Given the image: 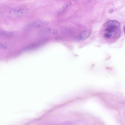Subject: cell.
Masks as SVG:
<instances>
[{
  "mask_svg": "<svg viewBox=\"0 0 125 125\" xmlns=\"http://www.w3.org/2000/svg\"><path fill=\"white\" fill-rule=\"evenodd\" d=\"M90 0H87V1L88 2H89L90 1Z\"/></svg>",
  "mask_w": 125,
  "mask_h": 125,
  "instance_id": "7c38bea8",
  "label": "cell"
},
{
  "mask_svg": "<svg viewBox=\"0 0 125 125\" xmlns=\"http://www.w3.org/2000/svg\"><path fill=\"white\" fill-rule=\"evenodd\" d=\"M28 10L25 9H21L18 10L12 9L10 11V13L11 15L19 17H24L27 14Z\"/></svg>",
  "mask_w": 125,
  "mask_h": 125,
  "instance_id": "6da1fadb",
  "label": "cell"
},
{
  "mask_svg": "<svg viewBox=\"0 0 125 125\" xmlns=\"http://www.w3.org/2000/svg\"><path fill=\"white\" fill-rule=\"evenodd\" d=\"M48 41V39H45L42 40L38 42L32 43L24 48L23 50L26 51L35 49L43 44Z\"/></svg>",
  "mask_w": 125,
  "mask_h": 125,
  "instance_id": "7a4b0ae2",
  "label": "cell"
},
{
  "mask_svg": "<svg viewBox=\"0 0 125 125\" xmlns=\"http://www.w3.org/2000/svg\"><path fill=\"white\" fill-rule=\"evenodd\" d=\"M49 22L46 21H39L31 22L27 24L26 27H41L48 25Z\"/></svg>",
  "mask_w": 125,
  "mask_h": 125,
  "instance_id": "3957f363",
  "label": "cell"
},
{
  "mask_svg": "<svg viewBox=\"0 0 125 125\" xmlns=\"http://www.w3.org/2000/svg\"><path fill=\"white\" fill-rule=\"evenodd\" d=\"M90 32L86 31H82L78 36L77 38L80 40H83L88 37L90 35Z\"/></svg>",
  "mask_w": 125,
  "mask_h": 125,
  "instance_id": "8992f818",
  "label": "cell"
},
{
  "mask_svg": "<svg viewBox=\"0 0 125 125\" xmlns=\"http://www.w3.org/2000/svg\"><path fill=\"white\" fill-rule=\"evenodd\" d=\"M120 26L119 22L115 21H109L106 23V26L110 27L116 29L119 28Z\"/></svg>",
  "mask_w": 125,
  "mask_h": 125,
  "instance_id": "5b68a950",
  "label": "cell"
},
{
  "mask_svg": "<svg viewBox=\"0 0 125 125\" xmlns=\"http://www.w3.org/2000/svg\"><path fill=\"white\" fill-rule=\"evenodd\" d=\"M7 47L2 43L0 42V48L2 49H5L7 48Z\"/></svg>",
  "mask_w": 125,
  "mask_h": 125,
  "instance_id": "9c48e42d",
  "label": "cell"
},
{
  "mask_svg": "<svg viewBox=\"0 0 125 125\" xmlns=\"http://www.w3.org/2000/svg\"><path fill=\"white\" fill-rule=\"evenodd\" d=\"M17 34L16 32L3 31L1 36L6 37H12L16 36Z\"/></svg>",
  "mask_w": 125,
  "mask_h": 125,
  "instance_id": "52a82bcc",
  "label": "cell"
},
{
  "mask_svg": "<svg viewBox=\"0 0 125 125\" xmlns=\"http://www.w3.org/2000/svg\"><path fill=\"white\" fill-rule=\"evenodd\" d=\"M42 31L44 33L53 34H56L58 33L56 30L50 28H46L43 30Z\"/></svg>",
  "mask_w": 125,
  "mask_h": 125,
  "instance_id": "ba28073f",
  "label": "cell"
},
{
  "mask_svg": "<svg viewBox=\"0 0 125 125\" xmlns=\"http://www.w3.org/2000/svg\"><path fill=\"white\" fill-rule=\"evenodd\" d=\"M71 4V2L69 1L64 3L60 9L57 12V14L60 16L62 14L67 8Z\"/></svg>",
  "mask_w": 125,
  "mask_h": 125,
  "instance_id": "277c9868",
  "label": "cell"
},
{
  "mask_svg": "<svg viewBox=\"0 0 125 125\" xmlns=\"http://www.w3.org/2000/svg\"><path fill=\"white\" fill-rule=\"evenodd\" d=\"M114 12V10L113 9H111L109 10L108 11L109 13L111 14L112 13Z\"/></svg>",
  "mask_w": 125,
  "mask_h": 125,
  "instance_id": "30bf717a",
  "label": "cell"
},
{
  "mask_svg": "<svg viewBox=\"0 0 125 125\" xmlns=\"http://www.w3.org/2000/svg\"><path fill=\"white\" fill-rule=\"evenodd\" d=\"M2 31L0 30V36H1Z\"/></svg>",
  "mask_w": 125,
  "mask_h": 125,
  "instance_id": "8fae6325",
  "label": "cell"
}]
</instances>
